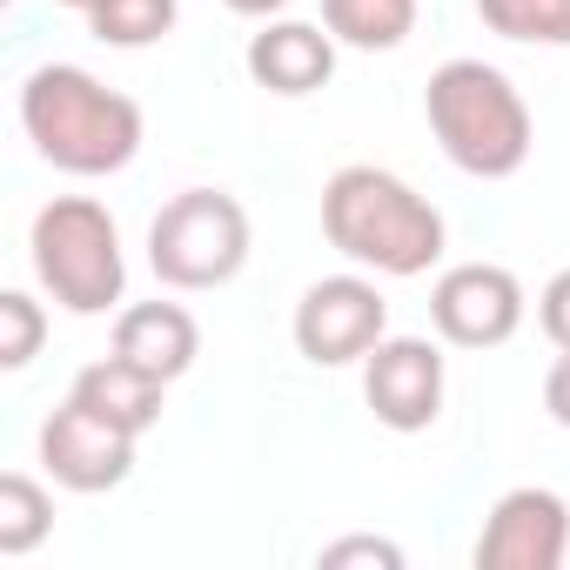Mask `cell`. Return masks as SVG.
Wrapping results in <instances>:
<instances>
[{"label":"cell","instance_id":"6da1fadb","mask_svg":"<svg viewBox=\"0 0 570 570\" xmlns=\"http://www.w3.org/2000/svg\"><path fill=\"white\" fill-rule=\"evenodd\" d=\"M323 235L343 262L370 275H396V282L430 275L450 242L443 208L376 161H350L323 181Z\"/></svg>","mask_w":570,"mask_h":570},{"label":"cell","instance_id":"7a4b0ae2","mask_svg":"<svg viewBox=\"0 0 570 570\" xmlns=\"http://www.w3.org/2000/svg\"><path fill=\"white\" fill-rule=\"evenodd\" d=\"M21 128H28V141L48 168L81 175V181L121 175L141 155V135H148L141 108L121 88L75 68V61H48L21 81Z\"/></svg>","mask_w":570,"mask_h":570},{"label":"cell","instance_id":"3957f363","mask_svg":"<svg viewBox=\"0 0 570 570\" xmlns=\"http://www.w3.org/2000/svg\"><path fill=\"white\" fill-rule=\"evenodd\" d=\"M423 115H430V135L450 155V168H463L476 181H510L537 148L530 101L517 95V81L503 68H490L476 55H456L430 75Z\"/></svg>","mask_w":570,"mask_h":570},{"label":"cell","instance_id":"277c9868","mask_svg":"<svg viewBox=\"0 0 570 570\" xmlns=\"http://www.w3.org/2000/svg\"><path fill=\"white\" fill-rule=\"evenodd\" d=\"M35 282L68 316H108L128 296V255L121 228L95 195H55L28 228Z\"/></svg>","mask_w":570,"mask_h":570},{"label":"cell","instance_id":"5b68a950","mask_svg":"<svg viewBox=\"0 0 570 570\" xmlns=\"http://www.w3.org/2000/svg\"><path fill=\"white\" fill-rule=\"evenodd\" d=\"M255 228L228 188H181L148 222V268L168 289H222L248 268Z\"/></svg>","mask_w":570,"mask_h":570},{"label":"cell","instance_id":"8992f818","mask_svg":"<svg viewBox=\"0 0 570 570\" xmlns=\"http://www.w3.org/2000/svg\"><path fill=\"white\" fill-rule=\"evenodd\" d=\"M289 330H296V350L316 370H343V363H363L390 336V303L370 275H323L303 289Z\"/></svg>","mask_w":570,"mask_h":570},{"label":"cell","instance_id":"52a82bcc","mask_svg":"<svg viewBox=\"0 0 570 570\" xmlns=\"http://www.w3.org/2000/svg\"><path fill=\"white\" fill-rule=\"evenodd\" d=\"M430 323L450 350H503L523 330V282L503 262H456L430 289Z\"/></svg>","mask_w":570,"mask_h":570},{"label":"cell","instance_id":"ba28073f","mask_svg":"<svg viewBox=\"0 0 570 570\" xmlns=\"http://www.w3.org/2000/svg\"><path fill=\"white\" fill-rule=\"evenodd\" d=\"M570 557V503L543 483H517L490 503L476 530V570H563Z\"/></svg>","mask_w":570,"mask_h":570},{"label":"cell","instance_id":"9c48e42d","mask_svg":"<svg viewBox=\"0 0 570 570\" xmlns=\"http://www.w3.org/2000/svg\"><path fill=\"white\" fill-rule=\"evenodd\" d=\"M135 430H121V423H108V416H95L88 403H61L48 423H41V470L61 483V490H75V497H101V490H121L128 483V470H135Z\"/></svg>","mask_w":570,"mask_h":570},{"label":"cell","instance_id":"30bf717a","mask_svg":"<svg viewBox=\"0 0 570 570\" xmlns=\"http://www.w3.org/2000/svg\"><path fill=\"white\" fill-rule=\"evenodd\" d=\"M443 350L430 336H383L370 356H363V396L376 410L383 430L396 436H416L443 416Z\"/></svg>","mask_w":570,"mask_h":570},{"label":"cell","instance_id":"8fae6325","mask_svg":"<svg viewBox=\"0 0 570 570\" xmlns=\"http://www.w3.org/2000/svg\"><path fill=\"white\" fill-rule=\"evenodd\" d=\"M248 81L282 95V101H303L316 88H330L336 75V35L316 21H268L262 35H248Z\"/></svg>","mask_w":570,"mask_h":570},{"label":"cell","instance_id":"7c38bea8","mask_svg":"<svg viewBox=\"0 0 570 570\" xmlns=\"http://www.w3.org/2000/svg\"><path fill=\"white\" fill-rule=\"evenodd\" d=\"M115 356L161 383H181L202 356V330L181 303H128L115 309Z\"/></svg>","mask_w":570,"mask_h":570},{"label":"cell","instance_id":"4fadbf2b","mask_svg":"<svg viewBox=\"0 0 570 570\" xmlns=\"http://www.w3.org/2000/svg\"><path fill=\"white\" fill-rule=\"evenodd\" d=\"M75 403H88L95 416H108V423H121V430H135V436H148L155 423H161V396H168V383L161 376H148V370H135V363H121V356H101V363H88L81 376H75V390H68Z\"/></svg>","mask_w":570,"mask_h":570},{"label":"cell","instance_id":"5bb4252c","mask_svg":"<svg viewBox=\"0 0 570 570\" xmlns=\"http://www.w3.org/2000/svg\"><path fill=\"white\" fill-rule=\"evenodd\" d=\"M416 8L423 0H323V28L343 48L390 55V48H403L416 35Z\"/></svg>","mask_w":570,"mask_h":570},{"label":"cell","instance_id":"9a60e30c","mask_svg":"<svg viewBox=\"0 0 570 570\" xmlns=\"http://www.w3.org/2000/svg\"><path fill=\"white\" fill-rule=\"evenodd\" d=\"M48 530H55V497L28 470H8V476H0V557L41 550Z\"/></svg>","mask_w":570,"mask_h":570},{"label":"cell","instance_id":"2e32d148","mask_svg":"<svg viewBox=\"0 0 570 570\" xmlns=\"http://www.w3.org/2000/svg\"><path fill=\"white\" fill-rule=\"evenodd\" d=\"M476 21L523 48H570V0H476Z\"/></svg>","mask_w":570,"mask_h":570},{"label":"cell","instance_id":"e0dca14e","mask_svg":"<svg viewBox=\"0 0 570 570\" xmlns=\"http://www.w3.org/2000/svg\"><path fill=\"white\" fill-rule=\"evenodd\" d=\"M175 14H181V0H95L88 28L108 48H155L161 35H175Z\"/></svg>","mask_w":570,"mask_h":570},{"label":"cell","instance_id":"ac0fdd59","mask_svg":"<svg viewBox=\"0 0 570 570\" xmlns=\"http://www.w3.org/2000/svg\"><path fill=\"white\" fill-rule=\"evenodd\" d=\"M41 336H48V316L28 289L0 296V370H28L41 356Z\"/></svg>","mask_w":570,"mask_h":570},{"label":"cell","instance_id":"d6986e66","mask_svg":"<svg viewBox=\"0 0 570 570\" xmlns=\"http://www.w3.org/2000/svg\"><path fill=\"white\" fill-rule=\"evenodd\" d=\"M323 570H343V563H376V570H403V550L383 543V537H343V543H323L316 557Z\"/></svg>","mask_w":570,"mask_h":570},{"label":"cell","instance_id":"ffe728a7","mask_svg":"<svg viewBox=\"0 0 570 570\" xmlns=\"http://www.w3.org/2000/svg\"><path fill=\"white\" fill-rule=\"evenodd\" d=\"M537 323H543V336H550L557 350H570V268H557V275L543 282V296H537Z\"/></svg>","mask_w":570,"mask_h":570},{"label":"cell","instance_id":"44dd1931","mask_svg":"<svg viewBox=\"0 0 570 570\" xmlns=\"http://www.w3.org/2000/svg\"><path fill=\"white\" fill-rule=\"evenodd\" d=\"M543 410L557 430H570V350H557V363L543 370Z\"/></svg>","mask_w":570,"mask_h":570},{"label":"cell","instance_id":"7402d4cb","mask_svg":"<svg viewBox=\"0 0 570 570\" xmlns=\"http://www.w3.org/2000/svg\"><path fill=\"white\" fill-rule=\"evenodd\" d=\"M228 14H248V21H268V14H282L289 8V0H222Z\"/></svg>","mask_w":570,"mask_h":570},{"label":"cell","instance_id":"603a6c76","mask_svg":"<svg viewBox=\"0 0 570 570\" xmlns=\"http://www.w3.org/2000/svg\"><path fill=\"white\" fill-rule=\"evenodd\" d=\"M55 8H75V14H88V8H95V0H55Z\"/></svg>","mask_w":570,"mask_h":570}]
</instances>
